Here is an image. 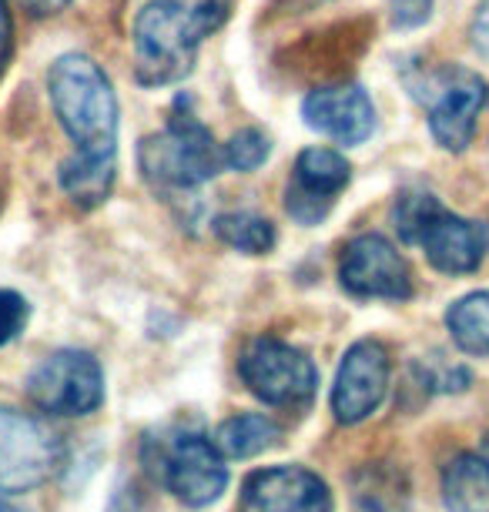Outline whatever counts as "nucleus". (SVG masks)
<instances>
[{
	"label": "nucleus",
	"mask_w": 489,
	"mask_h": 512,
	"mask_svg": "<svg viewBox=\"0 0 489 512\" xmlns=\"http://www.w3.org/2000/svg\"><path fill=\"white\" fill-rule=\"evenodd\" d=\"M51 108L74 151L61 164V188L78 208L108 201L118 175V98L91 57L64 54L47 74Z\"/></svg>",
	"instance_id": "f257e3e1"
},
{
	"label": "nucleus",
	"mask_w": 489,
	"mask_h": 512,
	"mask_svg": "<svg viewBox=\"0 0 489 512\" xmlns=\"http://www.w3.org/2000/svg\"><path fill=\"white\" fill-rule=\"evenodd\" d=\"M228 21V0H151L134 21V74L148 88L191 74L205 37Z\"/></svg>",
	"instance_id": "f03ea898"
},
{
	"label": "nucleus",
	"mask_w": 489,
	"mask_h": 512,
	"mask_svg": "<svg viewBox=\"0 0 489 512\" xmlns=\"http://www.w3.org/2000/svg\"><path fill=\"white\" fill-rule=\"evenodd\" d=\"M392 221L406 245L426 251L429 265L443 275H469L483 265L489 251V225L453 215L429 191H402Z\"/></svg>",
	"instance_id": "7ed1b4c3"
},
{
	"label": "nucleus",
	"mask_w": 489,
	"mask_h": 512,
	"mask_svg": "<svg viewBox=\"0 0 489 512\" xmlns=\"http://www.w3.org/2000/svg\"><path fill=\"white\" fill-rule=\"evenodd\" d=\"M138 164L151 188L185 195V191L208 185L225 168V154L195 114L175 111L165 131L141 141Z\"/></svg>",
	"instance_id": "20e7f679"
},
{
	"label": "nucleus",
	"mask_w": 489,
	"mask_h": 512,
	"mask_svg": "<svg viewBox=\"0 0 489 512\" xmlns=\"http://www.w3.org/2000/svg\"><path fill=\"white\" fill-rule=\"evenodd\" d=\"M145 459L161 486L185 506H208L228 486L225 456L218 452L215 439L201 436V432L178 429L161 439H151Z\"/></svg>",
	"instance_id": "39448f33"
},
{
	"label": "nucleus",
	"mask_w": 489,
	"mask_h": 512,
	"mask_svg": "<svg viewBox=\"0 0 489 512\" xmlns=\"http://www.w3.org/2000/svg\"><path fill=\"white\" fill-rule=\"evenodd\" d=\"M238 372H242L248 392L275 409L309 405L315 385H319V372L309 355L292 349L289 342H278V338H255L238 359Z\"/></svg>",
	"instance_id": "423d86ee"
},
{
	"label": "nucleus",
	"mask_w": 489,
	"mask_h": 512,
	"mask_svg": "<svg viewBox=\"0 0 489 512\" xmlns=\"http://www.w3.org/2000/svg\"><path fill=\"white\" fill-rule=\"evenodd\" d=\"M419 98L429 111V134L443 151H466L473 144L479 111L486 108V81L466 67H439L426 77Z\"/></svg>",
	"instance_id": "0eeeda50"
},
{
	"label": "nucleus",
	"mask_w": 489,
	"mask_h": 512,
	"mask_svg": "<svg viewBox=\"0 0 489 512\" xmlns=\"http://www.w3.org/2000/svg\"><path fill=\"white\" fill-rule=\"evenodd\" d=\"M61 466V439L34 415L0 405V492H27Z\"/></svg>",
	"instance_id": "6e6552de"
},
{
	"label": "nucleus",
	"mask_w": 489,
	"mask_h": 512,
	"mask_svg": "<svg viewBox=\"0 0 489 512\" xmlns=\"http://www.w3.org/2000/svg\"><path fill=\"white\" fill-rule=\"evenodd\" d=\"M27 399L51 415H88L104 402V372L88 352H54L31 372Z\"/></svg>",
	"instance_id": "1a4fd4ad"
},
{
	"label": "nucleus",
	"mask_w": 489,
	"mask_h": 512,
	"mask_svg": "<svg viewBox=\"0 0 489 512\" xmlns=\"http://www.w3.org/2000/svg\"><path fill=\"white\" fill-rule=\"evenodd\" d=\"M342 288L356 298H386V302H406L412 295V275L406 258L396 245L382 235H359L342 251L339 265Z\"/></svg>",
	"instance_id": "9d476101"
},
{
	"label": "nucleus",
	"mask_w": 489,
	"mask_h": 512,
	"mask_svg": "<svg viewBox=\"0 0 489 512\" xmlns=\"http://www.w3.org/2000/svg\"><path fill=\"white\" fill-rule=\"evenodd\" d=\"M389 389V352L372 338L352 345L335 375L332 389V412L345 425L369 419L386 399Z\"/></svg>",
	"instance_id": "9b49d317"
},
{
	"label": "nucleus",
	"mask_w": 489,
	"mask_h": 512,
	"mask_svg": "<svg viewBox=\"0 0 489 512\" xmlns=\"http://www.w3.org/2000/svg\"><path fill=\"white\" fill-rule=\"evenodd\" d=\"M352 168L339 151L332 148H305L295 161L292 181L285 188V211L299 225H319L329 215L335 198L349 185Z\"/></svg>",
	"instance_id": "f8f14e48"
},
{
	"label": "nucleus",
	"mask_w": 489,
	"mask_h": 512,
	"mask_svg": "<svg viewBox=\"0 0 489 512\" xmlns=\"http://www.w3.org/2000/svg\"><path fill=\"white\" fill-rule=\"evenodd\" d=\"M238 512H332V496L315 472L278 466L245 479Z\"/></svg>",
	"instance_id": "ddd939ff"
},
{
	"label": "nucleus",
	"mask_w": 489,
	"mask_h": 512,
	"mask_svg": "<svg viewBox=\"0 0 489 512\" xmlns=\"http://www.w3.org/2000/svg\"><path fill=\"white\" fill-rule=\"evenodd\" d=\"M302 118L312 131L345 144V148L362 144L376 128V108H372L369 94L356 84L312 91L302 104Z\"/></svg>",
	"instance_id": "4468645a"
},
{
	"label": "nucleus",
	"mask_w": 489,
	"mask_h": 512,
	"mask_svg": "<svg viewBox=\"0 0 489 512\" xmlns=\"http://www.w3.org/2000/svg\"><path fill=\"white\" fill-rule=\"evenodd\" d=\"M443 502L449 512H489V459L466 452L443 472Z\"/></svg>",
	"instance_id": "2eb2a0df"
},
{
	"label": "nucleus",
	"mask_w": 489,
	"mask_h": 512,
	"mask_svg": "<svg viewBox=\"0 0 489 512\" xmlns=\"http://www.w3.org/2000/svg\"><path fill=\"white\" fill-rule=\"evenodd\" d=\"M278 439H282V429L268 415H255V412L235 415V419L218 425L215 432V446L228 459H252L258 452L272 449Z\"/></svg>",
	"instance_id": "dca6fc26"
},
{
	"label": "nucleus",
	"mask_w": 489,
	"mask_h": 512,
	"mask_svg": "<svg viewBox=\"0 0 489 512\" xmlns=\"http://www.w3.org/2000/svg\"><path fill=\"white\" fill-rule=\"evenodd\" d=\"M446 328L459 352L489 359V292H473L446 312Z\"/></svg>",
	"instance_id": "f3484780"
},
{
	"label": "nucleus",
	"mask_w": 489,
	"mask_h": 512,
	"mask_svg": "<svg viewBox=\"0 0 489 512\" xmlns=\"http://www.w3.org/2000/svg\"><path fill=\"white\" fill-rule=\"evenodd\" d=\"M356 506L362 512H406L409 486L402 472L389 466H366L356 476Z\"/></svg>",
	"instance_id": "a211bd4d"
},
{
	"label": "nucleus",
	"mask_w": 489,
	"mask_h": 512,
	"mask_svg": "<svg viewBox=\"0 0 489 512\" xmlns=\"http://www.w3.org/2000/svg\"><path fill=\"white\" fill-rule=\"evenodd\" d=\"M215 235L225 241L228 248H238L245 255H265L275 248V228L272 221L252 211H228V215L215 218Z\"/></svg>",
	"instance_id": "6ab92c4d"
},
{
	"label": "nucleus",
	"mask_w": 489,
	"mask_h": 512,
	"mask_svg": "<svg viewBox=\"0 0 489 512\" xmlns=\"http://www.w3.org/2000/svg\"><path fill=\"white\" fill-rule=\"evenodd\" d=\"M268 151H272V141H268L265 131L258 128H245L232 134V141L225 144L222 154H225V168L232 171H242V175H248V171L262 168Z\"/></svg>",
	"instance_id": "aec40b11"
},
{
	"label": "nucleus",
	"mask_w": 489,
	"mask_h": 512,
	"mask_svg": "<svg viewBox=\"0 0 489 512\" xmlns=\"http://www.w3.org/2000/svg\"><path fill=\"white\" fill-rule=\"evenodd\" d=\"M27 318H31V308H27L24 295L11 292V288H0V349L24 332Z\"/></svg>",
	"instance_id": "412c9836"
},
{
	"label": "nucleus",
	"mask_w": 489,
	"mask_h": 512,
	"mask_svg": "<svg viewBox=\"0 0 489 512\" xmlns=\"http://www.w3.org/2000/svg\"><path fill=\"white\" fill-rule=\"evenodd\" d=\"M389 14H392V24L409 31V27H419L429 21L433 0H389Z\"/></svg>",
	"instance_id": "4be33fe9"
},
{
	"label": "nucleus",
	"mask_w": 489,
	"mask_h": 512,
	"mask_svg": "<svg viewBox=\"0 0 489 512\" xmlns=\"http://www.w3.org/2000/svg\"><path fill=\"white\" fill-rule=\"evenodd\" d=\"M11 37H14L11 11H7V0H0V74L7 67V57H11Z\"/></svg>",
	"instance_id": "5701e85b"
},
{
	"label": "nucleus",
	"mask_w": 489,
	"mask_h": 512,
	"mask_svg": "<svg viewBox=\"0 0 489 512\" xmlns=\"http://www.w3.org/2000/svg\"><path fill=\"white\" fill-rule=\"evenodd\" d=\"M473 41L476 47L483 54H489V0L483 7H479V14H476V24H473Z\"/></svg>",
	"instance_id": "b1692460"
},
{
	"label": "nucleus",
	"mask_w": 489,
	"mask_h": 512,
	"mask_svg": "<svg viewBox=\"0 0 489 512\" xmlns=\"http://www.w3.org/2000/svg\"><path fill=\"white\" fill-rule=\"evenodd\" d=\"M67 4H71V0H21V7H24V11H31L34 17L57 14V11H64Z\"/></svg>",
	"instance_id": "393cba45"
},
{
	"label": "nucleus",
	"mask_w": 489,
	"mask_h": 512,
	"mask_svg": "<svg viewBox=\"0 0 489 512\" xmlns=\"http://www.w3.org/2000/svg\"><path fill=\"white\" fill-rule=\"evenodd\" d=\"M0 512H21V509H14L11 502H4V499H0Z\"/></svg>",
	"instance_id": "a878e982"
},
{
	"label": "nucleus",
	"mask_w": 489,
	"mask_h": 512,
	"mask_svg": "<svg viewBox=\"0 0 489 512\" xmlns=\"http://www.w3.org/2000/svg\"><path fill=\"white\" fill-rule=\"evenodd\" d=\"M483 456H486V459H489V439H486V452H483Z\"/></svg>",
	"instance_id": "bb28decb"
}]
</instances>
